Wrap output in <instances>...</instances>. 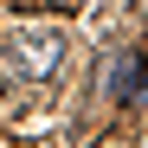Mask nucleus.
Here are the masks:
<instances>
[{
	"label": "nucleus",
	"mask_w": 148,
	"mask_h": 148,
	"mask_svg": "<svg viewBox=\"0 0 148 148\" xmlns=\"http://www.w3.org/2000/svg\"><path fill=\"white\" fill-rule=\"evenodd\" d=\"M142 84H148V64L142 58H116V71H110V90L129 103V97H142Z\"/></svg>",
	"instance_id": "1"
}]
</instances>
